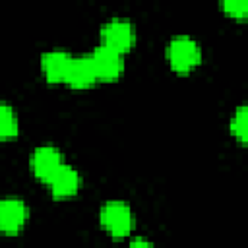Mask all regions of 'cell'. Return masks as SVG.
<instances>
[{
	"mask_svg": "<svg viewBox=\"0 0 248 248\" xmlns=\"http://www.w3.org/2000/svg\"><path fill=\"white\" fill-rule=\"evenodd\" d=\"M167 60L176 72H190L202 62V48L190 35H174L167 43Z\"/></svg>",
	"mask_w": 248,
	"mask_h": 248,
	"instance_id": "1",
	"label": "cell"
},
{
	"mask_svg": "<svg viewBox=\"0 0 248 248\" xmlns=\"http://www.w3.org/2000/svg\"><path fill=\"white\" fill-rule=\"evenodd\" d=\"M99 221L103 229L112 236H126L134 229V211L124 200L105 202L99 209Z\"/></svg>",
	"mask_w": 248,
	"mask_h": 248,
	"instance_id": "2",
	"label": "cell"
},
{
	"mask_svg": "<svg viewBox=\"0 0 248 248\" xmlns=\"http://www.w3.org/2000/svg\"><path fill=\"white\" fill-rule=\"evenodd\" d=\"M134 43H136V27L132 19L124 16H114L101 25V45L124 54L134 46Z\"/></svg>",
	"mask_w": 248,
	"mask_h": 248,
	"instance_id": "3",
	"label": "cell"
},
{
	"mask_svg": "<svg viewBox=\"0 0 248 248\" xmlns=\"http://www.w3.org/2000/svg\"><path fill=\"white\" fill-rule=\"evenodd\" d=\"M29 219V207L25 200L17 196L0 198V231L8 234L19 232Z\"/></svg>",
	"mask_w": 248,
	"mask_h": 248,
	"instance_id": "4",
	"label": "cell"
},
{
	"mask_svg": "<svg viewBox=\"0 0 248 248\" xmlns=\"http://www.w3.org/2000/svg\"><path fill=\"white\" fill-rule=\"evenodd\" d=\"M64 165V155L62 151L52 145V143H43L37 145L31 153V170L37 178L48 182L52 174Z\"/></svg>",
	"mask_w": 248,
	"mask_h": 248,
	"instance_id": "5",
	"label": "cell"
},
{
	"mask_svg": "<svg viewBox=\"0 0 248 248\" xmlns=\"http://www.w3.org/2000/svg\"><path fill=\"white\" fill-rule=\"evenodd\" d=\"M89 56H91L97 79H101V81H112L124 70L122 54L112 50V48H108V46H105V45H99Z\"/></svg>",
	"mask_w": 248,
	"mask_h": 248,
	"instance_id": "6",
	"label": "cell"
},
{
	"mask_svg": "<svg viewBox=\"0 0 248 248\" xmlns=\"http://www.w3.org/2000/svg\"><path fill=\"white\" fill-rule=\"evenodd\" d=\"M64 81L76 89H85V87L93 85L95 81H99L95 68H93V62H91V56L89 54L72 56V62L68 66Z\"/></svg>",
	"mask_w": 248,
	"mask_h": 248,
	"instance_id": "7",
	"label": "cell"
},
{
	"mask_svg": "<svg viewBox=\"0 0 248 248\" xmlns=\"http://www.w3.org/2000/svg\"><path fill=\"white\" fill-rule=\"evenodd\" d=\"M72 56L68 50L64 48H50V50H45L41 54V70H43V76L48 79V81H64L66 78V72H68V66L72 62Z\"/></svg>",
	"mask_w": 248,
	"mask_h": 248,
	"instance_id": "8",
	"label": "cell"
},
{
	"mask_svg": "<svg viewBox=\"0 0 248 248\" xmlns=\"http://www.w3.org/2000/svg\"><path fill=\"white\" fill-rule=\"evenodd\" d=\"M48 186H50V192L52 196L56 198H66V196H72L79 190L81 186V174L68 163H64L54 174L52 178L48 180Z\"/></svg>",
	"mask_w": 248,
	"mask_h": 248,
	"instance_id": "9",
	"label": "cell"
},
{
	"mask_svg": "<svg viewBox=\"0 0 248 248\" xmlns=\"http://www.w3.org/2000/svg\"><path fill=\"white\" fill-rule=\"evenodd\" d=\"M17 132H19V118L16 108L10 103L0 101V140L14 138L17 136Z\"/></svg>",
	"mask_w": 248,
	"mask_h": 248,
	"instance_id": "10",
	"label": "cell"
},
{
	"mask_svg": "<svg viewBox=\"0 0 248 248\" xmlns=\"http://www.w3.org/2000/svg\"><path fill=\"white\" fill-rule=\"evenodd\" d=\"M231 132L238 141H246L248 138V114H246V105L236 107V110L231 116Z\"/></svg>",
	"mask_w": 248,
	"mask_h": 248,
	"instance_id": "11",
	"label": "cell"
},
{
	"mask_svg": "<svg viewBox=\"0 0 248 248\" xmlns=\"http://www.w3.org/2000/svg\"><path fill=\"white\" fill-rule=\"evenodd\" d=\"M223 10L234 17H244L248 12V2L246 0H223Z\"/></svg>",
	"mask_w": 248,
	"mask_h": 248,
	"instance_id": "12",
	"label": "cell"
},
{
	"mask_svg": "<svg viewBox=\"0 0 248 248\" xmlns=\"http://www.w3.org/2000/svg\"><path fill=\"white\" fill-rule=\"evenodd\" d=\"M128 248H155V246H153L151 240H147V238H143V236H136V238L130 240Z\"/></svg>",
	"mask_w": 248,
	"mask_h": 248,
	"instance_id": "13",
	"label": "cell"
}]
</instances>
